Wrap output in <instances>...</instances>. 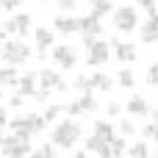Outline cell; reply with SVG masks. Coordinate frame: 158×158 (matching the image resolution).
Segmentation results:
<instances>
[{
    "label": "cell",
    "mask_w": 158,
    "mask_h": 158,
    "mask_svg": "<svg viewBox=\"0 0 158 158\" xmlns=\"http://www.w3.org/2000/svg\"><path fill=\"white\" fill-rule=\"evenodd\" d=\"M81 133H83V128H81L75 119H61V122H56V128L50 131V142H53L56 147L69 150V147H75V144H78Z\"/></svg>",
    "instance_id": "cell-1"
},
{
    "label": "cell",
    "mask_w": 158,
    "mask_h": 158,
    "mask_svg": "<svg viewBox=\"0 0 158 158\" xmlns=\"http://www.w3.org/2000/svg\"><path fill=\"white\" fill-rule=\"evenodd\" d=\"M44 117L42 114H25V117H17V119H11L8 122V128L14 131V136L17 139H22V142H28L33 133H42L44 131Z\"/></svg>",
    "instance_id": "cell-2"
},
{
    "label": "cell",
    "mask_w": 158,
    "mask_h": 158,
    "mask_svg": "<svg viewBox=\"0 0 158 158\" xmlns=\"http://www.w3.org/2000/svg\"><path fill=\"white\" fill-rule=\"evenodd\" d=\"M0 58L8 64V67H19L25 61H31V47L22 42V39H6L0 44Z\"/></svg>",
    "instance_id": "cell-3"
},
{
    "label": "cell",
    "mask_w": 158,
    "mask_h": 158,
    "mask_svg": "<svg viewBox=\"0 0 158 158\" xmlns=\"http://www.w3.org/2000/svg\"><path fill=\"white\" fill-rule=\"evenodd\" d=\"M111 22H114V28H117V31L131 33V31H136V25H139V14H136V8H133V6H119V8H114Z\"/></svg>",
    "instance_id": "cell-4"
},
{
    "label": "cell",
    "mask_w": 158,
    "mask_h": 158,
    "mask_svg": "<svg viewBox=\"0 0 158 158\" xmlns=\"http://www.w3.org/2000/svg\"><path fill=\"white\" fill-rule=\"evenodd\" d=\"M94 111H97V100H94L92 92H86V94H81L75 103H67V106H64V114H67V117H83V114H94Z\"/></svg>",
    "instance_id": "cell-5"
},
{
    "label": "cell",
    "mask_w": 158,
    "mask_h": 158,
    "mask_svg": "<svg viewBox=\"0 0 158 158\" xmlns=\"http://www.w3.org/2000/svg\"><path fill=\"white\" fill-rule=\"evenodd\" d=\"M106 61H111V44L108 42H94L92 47H86V64L89 67H103Z\"/></svg>",
    "instance_id": "cell-6"
},
{
    "label": "cell",
    "mask_w": 158,
    "mask_h": 158,
    "mask_svg": "<svg viewBox=\"0 0 158 158\" xmlns=\"http://www.w3.org/2000/svg\"><path fill=\"white\" fill-rule=\"evenodd\" d=\"M53 61L61 67V69H72L78 56H75V47L72 44H56L53 47Z\"/></svg>",
    "instance_id": "cell-7"
},
{
    "label": "cell",
    "mask_w": 158,
    "mask_h": 158,
    "mask_svg": "<svg viewBox=\"0 0 158 158\" xmlns=\"http://www.w3.org/2000/svg\"><path fill=\"white\" fill-rule=\"evenodd\" d=\"M39 86H42V92H67V83L61 81V75L56 69H42L39 72Z\"/></svg>",
    "instance_id": "cell-8"
},
{
    "label": "cell",
    "mask_w": 158,
    "mask_h": 158,
    "mask_svg": "<svg viewBox=\"0 0 158 158\" xmlns=\"http://www.w3.org/2000/svg\"><path fill=\"white\" fill-rule=\"evenodd\" d=\"M111 44H114V58H117V61L131 64V61H136V58H139V50H136V44H133V42H119V39H114Z\"/></svg>",
    "instance_id": "cell-9"
},
{
    "label": "cell",
    "mask_w": 158,
    "mask_h": 158,
    "mask_svg": "<svg viewBox=\"0 0 158 158\" xmlns=\"http://www.w3.org/2000/svg\"><path fill=\"white\" fill-rule=\"evenodd\" d=\"M53 28H56L61 36H72V33L81 31V22H78V17H72V14H58V17L53 19Z\"/></svg>",
    "instance_id": "cell-10"
},
{
    "label": "cell",
    "mask_w": 158,
    "mask_h": 158,
    "mask_svg": "<svg viewBox=\"0 0 158 158\" xmlns=\"http://www.w3.org/2000/svg\"><path fill=\"white\" fill-rule=\"evenodd\" d=\"M33 39H36V58L42 61L44 56H47V47H53V31H47V28H33Z\"/></svg>",
    "instance_id": "cell-11"
},
{
    "label": "cell",
    "mask_w": 158,
    "mask_h": 158,
    "mask_svg": "<svg viewBox=\"0 0 158 158\" xmlns=\"http://www.w3.org/2000/svg\"><path fill=\"white\" fill-rule=\"evenodd\" d=\"M142 42L144 44H158V8L150 11L147 22L142 25Z\"/></svg>",
    "instance_id": "cell-12"
},
{
    "label": "cell",
    "mask_w": 158,
    "mask_h": 158,
    "mask_svg": "<svg viewBox=\"0 0 158 158\" xmlns=\"http://www.w3.org/2000/svg\"><path fill=\"white\" fill-rule=\"evenodd\" d=\"M78 22H81V33H83V36H100V33H103V22H100L97 14L78 17Z\"/></svg>",
    "instance_id": "cell-13"
},
{
    "label": "cell",
    "mask_w": 158,
    "mask_h": 158,
    "mask_svg": "<svg viewBox=\"0 0 158 158\" xmlns=\"http://www.w3.org/2000/svg\"><path fill=\"white\" fill-rule=\"evenodd\" d=\"M36 86H39V75H36V72H25V75L17 81V92H19L22 97H33V94L39 92Z\"/></svg>",
    "instance_id": "cell-14"
},
{
    "label": "cell",
    "mask_w": 158,
    "mask_h": 158,
    "mask_svg": "<svg viewBox=\"0 0 158 158\" xmlns=\"http://www.w3.org/2000/svg\"><path fill=\"white\" fill-rule=\"evenodd\" d=\"M125 111L131 117H150V103L142 97V94H133L128 103H125Z\"/></svg>",
    "instance_id": "cell-15"
},
{
    "label": "cell",
    "mask_w": 158,
    "mask_h": 158,
    "mask_svg": "<svg viewBox=\"0 0 158 158\" xmlns=\"http://www.w3.org/2000/svg\"><path fill=\"white\" fill-rule=\"evenodd\" d=\"M86 153H94V156H100V158H108L111 156V150H108V142H103L100 136H89L86 139Z\"/></svg>",
    "instance_id": "cell-16"
},
{
    "label": "cell",
    "mask_w": 158,
    "mask_h": 158,
    "mask_svg": "<svg viewBox=\"0 0 158 158\" xmlns=\"http://www.w3.org/2000/svg\"><path fill=\"white\" fill-rule=\"evenodd\" d=\"M11 19H14V31H17V36H31V14H11Z\"/></svg>",
    "instance_id": "cell-17"
},
{
    "label": "cell",
    "mask_w": 158,
    "mask_h": 158,
    "mask_svg": "<svg viewBox=\"0 0 158 158\" xmlns=\"http://www.w3.org/2000/svg\"><path fill=\"white\" fill-rule=\"evenodd\" d=\"M94 136H100L103 142H111V139L117 136V131H114V125H111L108 119H97V122H94Z\"/></svg>",
    "instance_id": "cell-18"
},
{
    "label": "cell",
    "mask_w": 158,
    "mask_h": 158,
    "mask_svg": "<svg viewBox=\"0 0 158 158\" xmlns=\"http://www.w3.org/2000/svg\"><path fill=\"white\" fill-rule=\"evenodd\" d=\"M28 156H31V144L22 142V139H14V144L6 153V158H28Z\"/></svg>",
    "instance_id": "cell-19"
},
{
    "label": "cell",
    "mask_w": 158,
    "mask_h": 158,
    "mask_svg": "<svg viewBox=\"0 0 158 158\" xmlns=\"http://www.w3.org/2000/svg\"><path fill=\"white\" fill-rule=\"evenodd\" d=\"M92 83H94L97 92H111V89H114V78L106 75V72H94V75H92Z\"/></svg>",
    "instance_id": "cell-20"
},
{
    "label": "cell",
    "mask_w": 158,
    "mask_h": 158,
    "mask_svg": "<svg viewBox=\"0 0 158 158\" xmlns=\"http://www.w3.org/2000/svg\"><path fill=\"white\" fill-rule=\"evenodd\" d=\"M61 114H64V103H50V106L44 108V114H42V117H44V122H47V125H56V119H58Z\"/></svg>",
    "instance_id": "cell-21"
},
{
    "label": "cell",
    "mask_w": 158,
    "mask_h": 158,
    "mask_svg": "<svg viewBox=\"0 0 158 158\" xmlns=\"http://www.w3.org/2000/svg\"><path fill=\"white\" fill-rule=\"evenodd\" d=\"M17 81H19V75H17L14 67H8V64L0 67V86H3V89H6V86H14Z\"/></svg>",
    "instance_id": "cell-22"
},
{
    "label": "cell",
    "mask_w": 158,
    "mask_h": 158,
    "mask_svg": "<svg viewBox=\"0 0 158 158\" xmlns=\"http://www.w3.org/2000/svg\"><path fill=\"white\" fill-rule=\"evenodd\" d=\"M117 81H119L122 89H133V86H136V75H133V69H128V67H122V69L117 72Z\"/></svg>",
    "instance_id": "cell-23"
},
{
    "label": "cell",
    "mask_w": 158,
    "mask_h": 158,
    "mask_svg": "<svg viewBox=\"0 0 158 158\" xmlns=\"http://www.w3.org/2000/svg\"><path fill=\"white\" fill-rule=\"evenodd\" d=\"M108 150H111V156L119 158L122 153H128V142H125V136H114L111 142H108Z\"/></svg>",
    "instance_id": "cell-24"
},
{
    "label": "cell",
    "mask_w": 158,
    "mask_h": 158,
    "mask_svg": "<svg viewBox=\"0 0 158 158\" xmlns=\"http://www.w3.org/2000/svg\"><path fill=\"white\" fill-rule=\"evenodd\" d=\"M128 156H131V158H147V156H150L147 142H136V144H131V147H128Z\"/></svg>",
    "instance_id": "cell-25"
},
{
    "label": "cell",
    "mask_w": 158,
    "mask_h": 158,
    "mask_svg": "<svg viewBox=\"0 0 158 158\" xmlns=\"http://www.w3.org/2000/svg\"><path fill=\"white\" fill-rule=\"evenodd\" d=\"M28 158H58L56 156V144H42L39 150H31Z\"/></svg>",
    "instance_id": "cell-26"
},
{
    "label": "cell",
    "mask_w": 158,
    "mask_h": 158,
    "mask_svg": "<svg viewBox=\"0 0 158 158\" xmlns=\"http://www.w3.org/2000/svg\"><path fill=\"white\" fill-rule=\"evenodd\" d=\"M75 89L78 92H94V83H92V78H75Z\"/></svg>",
    "instance_id": "cell-27"
},
{
    "label": "cell",
    "mask_w": 158,
    "mask_h": 158,
    "mask_svg": "<svg viewBox=\"0 0 158 158\" xmlns=\"http://www.w3.org/2000/svg\"><path fill=\"white\" fill-rule=\"evenodd\" d=\"M142 133H144V139H150V142H158V122H150V125H144V128H142Z\"/></svg>",
    "instance_id": "cell-28"
},
{
    "label": "cell",
    "mask_w": 158,
    "mask_h": 158,
    "mask_svg": "<svg viewBox=\"0 0 158 158\" xmlns=\"http://www.w3.org/2000/svg\"><path fill=\"white\" fill-rule=\"evenodd\" d=\"M133 133H136V125L131 119H122L119 122V136H133Z\"/></svg>",
    "instance_id": "cell-29"
},
{
    "label": "cell",
    "mask_w": 158,
    "mask_h": 158,
    "mask_svg": "<svg viewBox=\"0 0 158 158\" xmlns=\"http://www.w3.org/2000/svg\"><path fill=\"white\" fill-rule=\"evenodd\" d=\"M147 83L150 86H158V61L147 67Z\"/></svg>",
    "instance_id": "cell-30"
},
{
    "label": "cell",
    "mask_w": 158,
    "mask_h": 158,
    "mask_svg": "<svg viewBox=\"0 0 158 158\" xmlns=\"http://www.w3.org/2000/svg\"><path fill=\"white\" fill-rule=\"evenodd\" d=\"M58 8H61V14H69L78 8V0H58Z\"/></svg>",
    "instance_id": "cell-31"
},
{
    "label": "cell",
    "mask_w": 158,
    "mask_h": 158,
    "mask_svg": "<svg viewBox=\"0 0 158 158\" xmlns=\"http://www.w3.org/2000/svg\"><path fill=\"white\" fill-rule=\"evenodd\" d=\"M106 111H108V117H119V114H122V106H119V103H108Z\"/></svg>",
    "instance_id": "cell-32"
},
{
    "label": "cell",
    "mask_w": 158,
    "mask_h": 158,
    "mask_svg": "<svg viewBox=\"0 0 158 158\" xmlns=\"http://www.w3.org/2000/svg\"><path fill=\"white\" fill-rule=\"evenodd\" d=\"M22 3H25V0H3V8H6V11H17Z\"/></svg>",
    "instance_id": "cell-33"
},
{
    "label": "cell",
    "mask_w": 158,
    "mask_h": 158,
    "mask_svg": "<svg viewBox=\"0 0 158 158\" xmlns=\"http://www.w3.org/2000/svg\"><path fill=\"white\" fill-rule=\"evenodd\" d=\"M136 3H139L142 8H147V14H150V11H156V8H158V0H136Z\"/></svg>",
    "instance_id": "cell-34"
},
{
    "label": "cell",
    "mask_w": 158,
    "mask_h": 158,
    "mask_svg": "<svg viewBox=\"0 0 158 158\" xmlns=\"http://www.w3.org/2000/svg\"><path fill=\"white\" fill-rule=\"evenodd\" d=\"M8 106H11V108H22V94H14V97L8 100Z\"/></svg>",
    "instance_id": "cell-35"
},
{
    "label": "cell",
    "mask_w": 158,
    "mask_h": 158,
    "mask_svg": "<svg viewBox=\"0 0 158 158\" xmlns=\"http://www.w3.org/2000/svg\"><path fill=\"white\" fill-rule=\"evenodd\" d=\"M94 42H97V36H83V44H86V47H92Z\"/></svg>",
    "instance_id": "cell-36"
},
{
    "label": "cell",
    "mask_w": 158,
    "mask_h": 158,
    "mask_svg": "<svg viewBox=\"0 0 158 158\" xmlns=\"http://www.w3.org/2000/svg\"><path fill=\"white\" fill-rule=\"evenodd\" d=\"M72 158H89V153L86 150H78V153H72Z\"/></svg>",
    "instance_id": "cell-37"
},
{
    "label": "cell",
    "mask_w": 158,
    "mask_h": 158,
    "mask_svg": "<svg viewBox=\"0 0 158 158\" xmlns=\"http://www.w3.org/2000/svg\"><path fill=\"white\" fill-rule=\"evenodd\" d=\"M0 122H6V125H8V117H6V108H3V106H0Z\"/></svg>",
    "instance_id": "cell-38"
},
{
    "label": "cell",
    "mask_w": 158,
    "mask_h": 158,
    "mask_svg": "<svg viewBox=\"0 0 158 158\" xmlns=\"http://www.w3.org/2000/svg\"><path fill=\"white\" fill-rule=\"evenodd\" d=\"M150 114H153V122H158V106H156V108H150Z\"/></svg>",
    "instance_id": "cell-39"
},
{
    "label": "cell",
    "mask_w": 158,
    "mask_h": 158,
    "mask_svg": "<svg viewBox=\"0 0 158 158\" xmlns=\"http://www.w3.org/2000/svg\"><path fill=\"white\" fill-rule=\"evenodd\" d=\"M92 6H97V3H114V0H89Z\"/></svg>",
    "instance_id": "cell-40"
},
{
    "label": "cell",
    "mask_w": 158,
    "mask_h": 158,
    "mask_svg": "<svg viewBox=\"0 0 158 158\" xmlns=\"http://www.w3.org/2000/svg\"><path fill=\"white\" fill-rule=\"evenodd\" d=\"M3 128H6V122H0V136H3Z\"/></svg>",
    "instance_id": "cell-41"
},
{
    "label": "cell",
    "mask_w": 158,
    "mask_h": 158,
    "mask_svg": "<svg viewBox=\"0 0 158 158\" xmlns=\"http://www.w3.org/2000/svg\"><path fill=\"white\" fill-rule=\"evenodd\" d=\"M156 158H158V147H156Z\"/></svg>",
    "instance_id": "cell-42"
},
{
    "label": "cell",
    "mask_w": 158,
    "mask_h": 158,
    "mask_svg": "<svg viewBox=\"0 0 158 158\" xmlns=\"http://www.w3.org/2000/svg\"><path fill=\"white\" fill-rule=\"evenodd\" d=\"M39 3H47V0H39Z\"/></svg>",
    "instance_id": "cell-43"
},
{
    "label": "cell",
    "mask_w": 158,
    "mask_h": 158,
    "mask_svg": "<svg viewBox=\"0 0 158 158\" xmlns=\"http://www.w3.org/2000/svg\"><path fill=\"white\" fill-rule=\"evenodd\" d=\"M0 6H3V0H0Z\"/></svg>",
    "instance_id": "cell-44"
},
{
    "label": "cell",
    "mask_w": 158,
    "mask_h": 158,
    "mask_svg": "<svg viewBox=\"0 0 158 158\" xmlns=\"http://www.w3.org/2000/svg\"><path fill=\"white\" fill-rule=\"evenodd\" d=\"M108 158H114V156H108Z\"/></svg>",
    "instance_id": "cell-45"
}]
</instances>
